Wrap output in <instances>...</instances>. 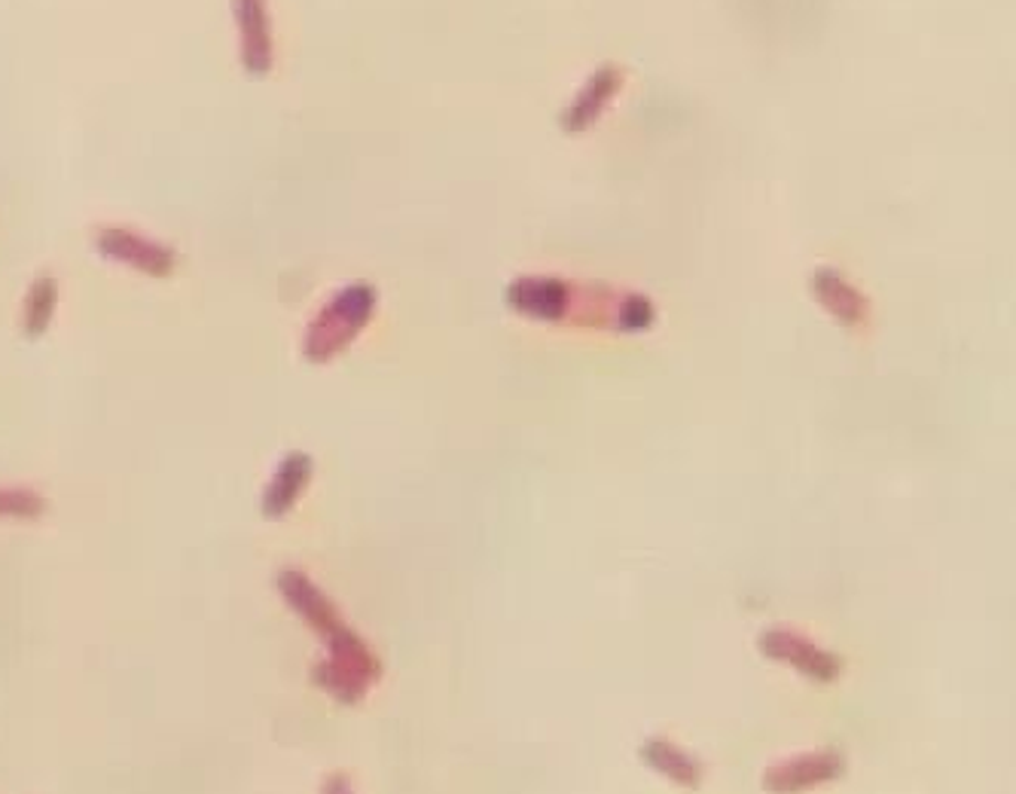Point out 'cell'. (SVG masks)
Returning <instances> with one entry per match:
<instances>
[{"label":"cell","mask_w":1016,"mask_h":794,"mask_svg":"<svg viewBox=\"0 0 1016 794\" xmlns=\"http://www.w3.org/2000/svg\"><path fill=\"white\" fill-rule=\"evenodd\" d=\"M504 303L526 321L598 333H647L660 309L635 288L562 276H519L504 288Z\"/></svg>","instance_id":"1"},{"label":"cell","mask_w":1016,"mask_h":794,"mask_svg":"<svg viewBox=\"0 0 1016 794\" xmlns=\"http://www.w3.org/2000/svg\"><path fill=\"white\" fill-rule=\"evenodd\" d=\"M278 593L284 605L324 642V657L312 666V682L345 706L364 700L382 678V661L348 626L336 602L300 569L278 571Z\"/></svg>","instance_id":"2"},{"label":"cell","mask_w":1016,"mask_h":794,"mask_svg":"<svg viewBox=\"0 0 1016 794\" xmlns=\"http://www.w3.org/2000/svg\"><path fill=\"white\" fill-rule=\"evenodd\" d=\"M379 312V288L372 281H348L317 309L303 333V357L309 364H331L357 343Z\"/></svg>","instance_id":"3"},{"label":"cell","mask_w":1016,"mask_h":794,"mask_svg":"<svg viewBox=\"0 0 1016 794\" xmlns=\"http://www.w3.org/2000/svg\"><path fill=\"white\" fill-rule=\"evenodd\" d=\"M757 648L764 657L791 666L793 673L812 678V682H836L843 673V657L836 651L824 648L815 639L797 633L791 626H769L757 639Z\"/></svg>","instance_id":"4"},{"label":"cell","mask_w":1016,"mask_h":794,"mask_svg":"<svg viewBox=\"0 0 1016 794\" xmlns=\"http://www.w3.org/2000/svg\"><path fill=\"white\" fill-rule=\"evenodd\" d=\"M95 248L107 260L129 266L134 272H144V276L153 278L172 276L174 266H177V254L169 245H162V242L150 236H141L134 229H126V226H105V229H98Z\"/></svg>","instance_id":"5"},{"label":"cell","mask_w":1016,"mask_h":794,"mask_svg":"<svg viewBox=\"0 0 1016 794\" xmlns=\"http://www.w3.org/2000/svg\"><path fill=\"white\" fill-rule=\"evenodd\" d=\"M845 773V758L833 749L800 752L769 764L764 773V788L769 794H803L836 782Z\"/></svg>","instance_id":"6"},{"label":"cell","mask_w":1016,"mask_h":794,"mask_svg":"<svg viewBox=\"0 0 1016 794\" xmlns=\"http://www.w3.org/2000/svg\"><path fill=\"white\" fill-rule=\"evenodd\" d=\"M626 86V71L617 62H605L590 74V79L583 83L581 89L574 93V98L568 101V107L559 117V126L568 135H583L590 132L593 126H598V119L605 117V110Z\"/></svg>","instance_id":"7"},{"label":"cell","mask_w":1016,"mask_h":794,"mask_svg":"<svg viewBox=\"0 0 1016 794\" xmlns=\"http://www.w3.org/2000/svg\"><path fill=\"white\" fill-rule=\"evenodd\" d=\"M238 31V58L251 77H266L275 67V34L269 0H233Z\"/></svg>","instance_id":"8"},{"label":"cell","mask_w":1016,"mask_h":794,"mask_svg":"<svg viewBox=\"0 0 1016 794\" xmlns=\"http://www.w3.org/2000/svg\"><path fill=\"white\" fill-rule=\"evenodd\" d=\"M812 300L819 303L824 315L836 321L845 331H858L871 321V300L852 278L840 272L836 266H819L809 278Z\"/></svg>","instance_id":"9"},{"label":"cell","mask_w":1016,"mask_h":794,"mask_svg":"<svg viewBox=\"0 0 1016 794\" xmlns=\"http://www.w3.org/2000/svg\"><path fill=\"white\" fill-rule=\"evenodd\" d=\"M312 476H315V462H312V455L303 450L288 452V455L278 462V468L272 471V480H269V486L263 490L260 511H263L266 519H284V516L291 514L293 507H296V502L303 498V492L309 490Z\"/></svg>","instance_id":"10"},{"label":"cell","mask_w":1016,"mask_h":794,"mask_svg":"<svg viewBox=\"0 0 1016 794\" xmlns=\"http://www.w3.org/2000/svg\"><path fill=\"white\" fill-rule=\"evenodd\" d=\"M641 761L653 773H660L678 788L696 792L705 780V764L693 752H687L684 745H678L669 737H647L641 745Z\"/></svg>","instance_id":"11"},{"label":"cell","mask_w":1016,"mask_h":794,"mask_svg":"<svg viewBox=\"0 0 1016 794\" xmlns=\"http://www.w3.org/2000/svg\"><path fill=\"white\" fill-rule=\"evenodd\" d=\"M55 309H58V281L53 276L34 278V285L28 291L25 312H22V324H25V333L31 340H37L50 331Z\"/></svg>","instance_id":"12"},{"label":"cell","mask_w":1016,"mask_h":794,"mask_svg":"<svg viewBox=\"0 0 1016 794\" xmlns=\"http://www.w3.org/2000/svg\"><path fill=\"white\" fill-rule=\"evenodd\" d=\"M46 502L31 490H0V516L15 519H37Z\"/></svg>","instance_id":"13"},{"label":"cell","mask_w":1016,"mask_h":794,"mask_svg":"<svg viewBox=\"0 0 1016 794\" xmlns=\"http://www.w3.org/2000/svg\"><path fill=\"white\" fill-rule=\"evenodd\" d=\"M321 794H357V792H355V782H352V776L343 773V770H336V773H331V776H324V782H321Z\"/></svg>","instance_id":"14"}]
</instances>
